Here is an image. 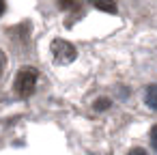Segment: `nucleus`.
<instances>
[{
  "label": "nucleus",
  "mask_w": 157,
  "mask_h": 155,
  "mask_svg": "<svg viewBox=\"0 0 157 155\" xmlns=\"http://www.w3.org/2000/svg\"><path fill=\"white\" fill-rule=\"evenodd\" d=\"M37 80H39V73H37L35 67H28V65L22 67L17 71V76H15V82H13L15 95L22 97V99H28L35 93V88H37Z\"/></svg>",
  "instance_id": "obj_1"
},
{
  "label": "nucleus",
  "mask_w": 157,
  "mask_h": 155,
  "mask_svg": "<svg viewBox=\"0 0 157 155\" xmlns=\"http://www.w3.org/2000/svg\"><path fill=\"white\" fill-rule=\"evenodd\" d=\"M50 50H52V56H54V60H56L58 65L73 63V60H75V56H78L75 45H73V43H69V41H65V39H54V41H52V45H50Z\"/></svg>",
  "instance_id": "obj_2"
},
{
  "label": "nucleus",
  "mask_w": 157,
  "mask_h": 155,
  "mask_svg": "<svg viewBox=\"0 0 157 155\" xmlns=\"http://www.w3.org/2000/svg\"><path fill=\"white\" fill-rule=\"evenodd\" d=\"M93 7L103 11V13H116V2L114 0H90Z\"/></svg>",
  "instance_id": "obj_3"
},
{
  "label": "nucleus",
  "mask_w": 157,
  "mask_h": 155,
  "mask_svg": "<svg viewBox=\"0 0 157 155\" xmlns=\"http://www.w3.org/2000/svg\"><path fill=\"white\" fill-rule=\"evenodd\" d=\"M144 101H146V106H148V108L157 110V84H151V86H146Z\"/></svg>",
  "instance_id": "obj_4"
},
{
  "label": "nucleus",
  "mask_w": 157,
  "mask_h": 155,
  "mask_svg": "<svg viewBox=\"0 0 157 155\" xmlns=\"http://www.w3.org/2000/svg\"><path fill=\"white\" fill-rule=\"evenodd\" d=\"M58 7L65 9V11L67 9H75L78 7V0H58Z\"/></svg>",
  "instance_id": "obj_5"
},
{
  "label": "nucleus",
  "mask_w": 157,
  "mask_h": 155,
  "mask_svg": "<svg viewBox=\"0 0 157 155\" xmlns=\"http://www.w3.org/2000/svg\"><path fill=\"white\" fill-rule=\"evenodd\" d=\"M108 108H110V99H105V97L97 99V103H95V110H108Z\"/></svg>",
  "instance_id": "obj_6"
},
{
  "label": "nucleus",
  "mask_w": 157,
  "mask_h": 155,
  "mask_svg": "<svg viewBox=\"0 0 157 155\" xmlns=\"http://www.w3.org/2000/svg\"><path fill=\"white\" fill-rule=\"evenodd\" d=\"M5 69H7V54L0 50V76L5 73Z\"/></svg>",
  "instance_id": "obj_7"
},
{
  "label": "nucleus",
  "mask_w": 157,
  "mask_h": 155,
  "mask_svg": "<svg viewBox=\"0 0 157 155\" xmlns=\"http://www.w3.org/2000/svg\"><path fill=\"white\" fill-rule=\"evenodd\" d=\"M151 144H153V149L157 151V125L151 129Z\"/></svg>",
  "instance_id": "obj_8"
},
{
  "label": "nucleus",
  "mask_w": 157,
  "mask_h": 155,
  "mask_svg": "<svg viewBox=\"0 0 157 155\" xmlns=\"http://www.w3.org/2000/svg\"><path fill=\"white\" fill-rule=\"evenodd\" d=\"M127 155H148V153H146L144 149H140V146H136V149H131V151H129Z\"/></svg>",
  "instance_id": "obj_9"
},
{
  "label": "nucleus",
  "mask_w": 157,
  "mask_h": 155,
  "mask_svg": "<svg viewBox=\"0 0 157 155\" xmlns=\"http://www.w3.org/2000/svg\"><path fill=\"white\" fill-rule=\"evenodd\" d=\"M5 9H7V5H5V0H0V15L5 13Z\"/></svg>",
  "instance_id": "obj_10"
}]
</instances>
